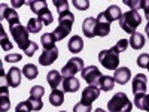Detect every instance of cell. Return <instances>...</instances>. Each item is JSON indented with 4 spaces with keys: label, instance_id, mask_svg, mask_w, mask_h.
I'll list each match as a JSON object with an SVG mask.
<instances>
[{
    "label": "cell",
    "instance_id": "1",
    "mask_svg": "<svg viewBox=\"0 0 149 112\" xmlns=\"http://www.w3.org/2000/svg\"><path fill=\"white\" fill-rule=\"evenodd\" d=\"M142 24V15L137 10H128L125 14H122L119 18V27L125 33H136V29Z\"/></svg>",
    "mask_w": 149,
    "mask_h": 112
},
{
    "label": "cell",
    "instance_id": "2",
    "mask_svg": "<svg viewBox=\"0 0 149 112\" xmlns=\"http://www.w3.org/2000/svg\"><path fill=\"white\" fill-rule=\"evenodd\" d=\"M74 22V15L72 12H66V14L58 15V27L54 30V36L57 41H63L64 37L72 32V26Z\"/></svg>",
    "mask_w": 149,
    "mask_h": 112
},
{
    "label": "cell",
    "instance_id": "3",
    "mask_svg": "<svg viewBox=\"0 0 149 112\" xmlns=\"http://www.w3.org/2000/svg\"><path fill=\"white\" fill-rule=\"evenodd\" d=\"M107 109L109 112H131L133 103L128 100L125 93L119 91L107 102Z\"/></svg>",
    "mask_w": 149,
    "mask_h": 112
},
{
    "label": "cell",
    "instance_id": "4",
    "mask_svg": "<svg viewBox=\"0 0 149 112\" xmlns=\"http://www.w3.org/2000/svg\"><path fill=\"white\" fill-rule=\"evenodd\" d=\"M98 61L103 64L104 69L107 70H116L119 66V54L115 52L113 48L110 49H102L98 52Z\"/></svg>",
    "mask_w": 149,
    "mask_h": 112
},
{
    "label": "cell",
    "instance_id": "5",
    "mask_svg": "<svg viewBox=\"0 0 149 112\" xmlns=\"http://www.w3.org/2000/svg\"><path fill=\"white\" fill-rule=\"evenodd\" d=\"M10 34H12L14 41L17 42V45L22 49V51H27V48L33 43V42L30 41V37H29V30H27V27L21 26V24L10 27Z\"/></svg>",
    "mask_w": 149,
    "mask_h": 112
},
{
    "label": "cell",
    "instance_id": "6",
    "mask_svg": "<svg viewBox=\"0 0 149 112\" xmlns=\"http://www.w3.org/2000/svg\"><path fill=\"white\" fill-rule=\"evenodd\" d=\"M82 70H84V60L79 57H73L61 69V75H63V78H69V76H74L76 73H79Z\"/></svg>",
    "mask_w": 149,
    "mask_h": 112
},
{
    "label": "cell",
    "instance_id": "7",
    "mask_svg": "<svg viewBox=\"0 0 149 112\" xmlns=\"http://www.w3.org/2000/svg\"><path fill=\"white\" fill-rule=\"evenodd\" d=\"M82 76H84V81L88 84V85H98L100 84V79H102V72L98 70L97 66H88V67H84L82 70Z\"/></svg>",
    "mask_w": 149,
    "mask_h": 112
},
{
    "label": "cell",
    "instance_id": "8",
    "mask_svg": "<svg viewBox=\"0 0 149 112\" xmlns=\"http://www.w3.org/2000/svg\"><path fill=\"white\" fill-rule=\"evenodd\" d=\"M98 96H100V88H97L95 85H88L86 88L82 90L81 102L85 105H93V102L97 100Z\"/></svg>",
    "mask_w": 149,
    "mask_h": 112
},
{
    "label": "cell",
    "instance_id": "9",
    "mask_svg": "<svg viewBox=\"0 0 149 112\" xmlns=\"http://www.w3.org/2000/svg\"><path fill=\"white\" fill-rule=\"evenodd\" d=\"M146 88H148V78H146V75L137 73V75L134 76V79H133V87H131L133 94H134V96L145 94V93H146Z\"/></svg>",
    "mask_w": 149,
    "mask_h": 112
},
{
    "label": "cell",
    "instance_id": "10",
    "mask_svg": "<svg viewBox=\"0 0 149 112\" xmlns=\"http://www.w3.org/2000/svg\"><path fill=\"white\" fill-rule=\"evenodd\" d=\"M97 26H95V36L98 37H106L109 33H110V22L104 18L103 12L97 15Z\"/></svg>",
    "mask_w": 149,
    "mask_h": 112
},
{
    "label": "cell",
    "instance_id": "11",
    "mask_svg": "<svg viewBox=\"0 0 149 112\" xmlns=\"http://www.w3.org/2000/svg\"><path fill=\"white\" fill-rule=\"evenodd\" d=\"M2 20H6L10 27L18 26L19 24V17L17 14V10L12 9V8L5 6V3H2Z\"/></svg>",
    "mask_w": 149,
    "mask_h": 112
},
{
    "label": "cell",
    "instance_id": "12",
    "mask_svg": "<svg viewBox=\"0 0 149 112\" xmlns=\"http://www.w3.org/2000/svg\"><path fill=\"white\" fill-rule=\"evenodd\" d=\"M58 58V48H52V49H43V52L39 57V63L42 66H49Z\"/></svg>",
    "mask_w": 149,
    "mask_h": 112
},
{
    "label": "cell",
    "instance_id": "13",
    "mask_svg": "<svg viewBox=\"0 0 149 112\" xmlns=\"http://www.w3.org/2000/svg\"><path fill=\"white\" fill-rule=\"evenodd\" d=\"M21 70L18 69V67H15V66H12L9 70H8V73H6V82H8V85H10L12 88H17V87H19V84H21Z\"/></svg>",
    "mask_w": 149,
    "mask_h": 112
},
{
    "label": "cell",
    "instance_id": "14",
    "mask_svg": "<svg viewBox=\"0 0 149 112\" xmlns=\"http://www.w3.org/2000/svg\"><path fill=\"white\" fill-rule=\"evenodd\" d=\"M95 26H97V20L95 18H85L84 22H82L84 36L88 37V39L95 37Z\"/></svg>",
    "mask_w": 149,
    "mask_h": 112
},
{
    "label": "cell",
    "instance_id": "15",
    "mask_svg": "<svg viewBox=\"0 0 149 112\" xmlns=\"http://www.w3.org/2000/svg\"><path fill=\"white\" fill-rule=\"evenodd\" d=\"M131 78V70L128 67H118L113 73V79L119 85H125Z\"/></svg>",
    "mask_w": 149,
    "mask_h": 112
},
{
    "label": "cell",
    "instance_id": "16",
    "mask_svg": "<svg viewBox=\"0 0 149 112\" xmlns=\"http://www.w3.org/2000/svg\"><path fill=\"white\" fill-rule=\"evenodd\" d=\"M46 81H48L49 87H51L52 90H57L58 85L63 82V75H61V72H58V70H51L46 75Z\"/></svg>",
    "mask_w": 149,
    "mask_h": 112
},
{
    "label": "cell",
    "instance_id": "17",
    "mask_svg": "<svg viewBox=\"0 0 149 112\" xmlns=\"http://www.w3.org/2000/svg\"><path fill=\"white\" fill-rule=\"evenodd\" d=\"M67 48H69V51L72 54H78L81 52L82 49H84V41H82V37L78 36V34H74L70 37V41L67 43Z\"/></svg>",
    "mask_w": 149,
    "mask_h": 112
},
{
    "label": "cell",
    "instance_id": "18",
    "mask_svg": "<svg viewBox=\"0 0 149 112\" xmlns=\"http://www.w3.org/2000/svg\"><path fill=\"white\" fill-rule=\"evenodd\" d=\"M79 81L74 76H69V78H63V91L66 93H76L79 90Z\"/></svg>",
    "mask_w": 149,
    "mask_h": 112
},
{
    "label": "cell",
    "instance_id": "19",
    "mask_svg": "<svg viewBox=\"0 0 149 112\" xmlns=\"http://www.w3.org/2000/svg\"><path fill=\"white\" fill-rule=\"evenodd\" d=\"M103 15H104V18L112 24L113 21H119V18H121V15H122V12H121V9H119V6H115V5H112V6H109L104 12H103Z\"/></svg>",
    "mask_w": 149,
    "mask_h": 112
},
{
    "label": "cell",
    "instance_id": "20",
    "mask_svg": "<svg viewBox=\"0 0 149 112\" xmlns=\"http://www.w3.org/2000/svg\"><path fill=\"white\" fill-rule=\"evenodd\" d=\"M134 105L137 106V109L149 112V94H137L134 96Z\"/></svg>",
    "mask_w": 149,
    "mask_h": 112
},
{
    "label": "cell",
    "instance_id": "21",
    "mask_svg": "<svg viewBox=\"0 0 149 112\" xmlns=\"http://www.w3.org/2000/svg\"><path fill=\"white\" fill-rule=\"evenodd\" d=\"M49 103L52 106H61L64 103V91L63 90H52V93L49 94Z\"/></svg>",
    "mask_w": 149,
    "mask_h": 112
},
{
    "label": "cell",
    "instance_id": "22",
    "mask_svg": "<svg viewBox=\"0 0 149 112\" xmlns=\"http://www.w3.org/2000/svg\"><path fill=\"white\" fill-rule=\"evenodd\" d=\"M128 43H130V46L133 48V49H142L143 46H145V36L143 34H140V33H134V34H131V37H130V41H128Z\"/></svg>",
    "mask_w": 149,
    "mask_h": 112
},
{
    "label": "cell",
    "instance_id": "23",
    "mask_svg": "<svg viewBox=\"0 0 149 112\" xmlns=\"http://www.w3.org/2000/svg\"><path fill=\"white\" fill-rule=\"evenodd\" d=\"M22 75H24L27 79H36L37 75H39V69H37L36 64L29 63V64H26V66L22 67Z\"/></svg>",
    "mask_w": 149,
    "mask_h": 112
},
{
    "label": "cell",
    "instance_id": "24",
    "mask_svg": "<svg viewBox=\"0 0 149 112\" xmlns=\"http://www.w3.org/2000/svg\"><path fill=\"white\" fill-rule=\"evenodd\" d=\"M40 41H42L43 49H52V48H55L57 39H55L54 33H45V34H42V39Z\"/></svg>",
    "mask_w": 149,
    "mask_h": 112
},
{
    "label": "cell",
    "instance_id": "25",
    "mask_svg": "<svg viewBox=\"0 0 149 112\" xmlns=\"http://www.w3.org/2000/svg\"><path fill=\"white\" fill-rule=\"evenodd\" d=\"M113 85H115V79L112 76H107V75H103L100 79V84H98L100 90H103V91H110L113 88Z\"/></svg>",
    "mask_w": 149,
    "mask_h": 112
},
{
    "label": "cell",
    "instance_id": "26",
    "mask_svg": "<svg viewBox=\"0 0 149 112\" xmlns=\"http://www.w3.org/2000/svg\"><path fill=\"white\" fill-rule=\"evenodd\" d=\"M10 109V100L8 96V88H2V94H0V112H8Z\"/></svg>",
    "mask_w": 149,
    "mask_h": 112
},
{
    "label": "cell",
    "instance_id": "27",
    "mask_svg": "<svg viewBox=\"0 0 149 112\" xmlns=\"http://www.w3.org/2000/svg\"><path fill=\"white\" fill-rule=\"evenodd\" d=\"M27 5L30 6L31 12H33V14H36V15H39L43 9L48 8L46 2H43V0H42V2H40V0H31V2H29Z\"/></svg>",
    "mask_w": 149,
    "mask_h": 112
},
{
    "label": "cell",
    "instance_id": "28",
    "mask_svg": "<svg viewBox=\"0 0 149 112\" xmlns=\"http://www.w3.org/2000/svg\"><path fill=\"white\" fill-rule=\"evenodd\" d=\"M43 27V22L39 18H30L27 22V30L29 33H39L40 29Z\"/></svg>",
    "mask_w": 149,
    "mask_h": 112
},
{
    "label": "cell",
    "instance_id": "29",
    "mask_svg": "<svg viewBox=\"0 0 149 112\" xmlns=\"http://www.w3.org/2000/svg\"><path fill=\"white\" fill-rule=\"evenodd\" d=\"M37 18H39L42 22H43V26H49V24H51L52 21H54V17H52V12L49 10L48 8L46 9H43L42 12L39 15H37Z\"/></svg>",
    "mask_w": 149,
    "mask_h": 112
},
{
    "label": "cell",
    "instance_id": "30",
    "mask_svg": "<svg viewBox=\"0 0 149 112\" xmlns=\"http://www.w3.org/2000/svg\"><path fill=\"white\" fill-rule=\"evenodd\" d=\"M27 103H29L30 109H31V111H34V112L40 111V109L43 108V103H42V100H40V99H37V97H33V96H30V97H29Z\"/></svg>",
    "mask_w": 149,
    "mask_h": 112
},
{
    "label": "cell",
    "instance_id": "31",
    "mask_svg": "<svg viewBox=\"0 0 149 112\" xmlns=\"http://www.w3.org/2000/svg\"><path fill=\"white\" fill-rule=\"evenodd\" d=\"M122 3L127 5V6H130L131 10H137V12H139V9H143L145 0H122Z\"/></svg>",
    "mask_w": 149,
    "mask_h": 112
},
{
    "label": "cell",
    "instance_id": "32",
    "mask_svg": "<svg viewBox=\"0 0 149 112\" xmlns=\"http://www.w3.org/2000/svg\"><path fill=\"white\" fill-rule=\"evenodd\" d=\"M0 42H2V49L3 51H10L12 49V43L9 42V39H8V36H6L3 29H0Z\"/></svg>",
    "mask_w": 149,
    "mask_h": 112
},
{
    "label": "cell",
    "instance_id": "33",
    "mask_svg": "<svg viewBox=\"0 0 149 112\" xmlns=\"http://www.w3.org/2000/svg\"><path fill=\"white\" fill-rule=\"evenodd\" d=\"M54 5H55V8L58 10V15L69 12V3L66 2V0H54Z\"/></svg>",
    "mask_w": 149,
    "mask_h": 112
},
{
    "label": "cell",
    "instance_id": "34",
    "mask_svg": "<svg viewBox=\"0 0 149 112\" xmlns=\"http://www.w3.org/2000/svg\"><path fill=\"white\" fill-rule=\"evenodd\" d=\"M128 45H130V43H128L127 39H119V41L116 42V45H115V46H112V48L115 49V52L121 54V52H125V49H127Z\"/></svg>",
    "mask_w": 149,
    "mask_h": 112
},
{
    "label": "cell",
    "instance_id": "35",
    "mask_svg": "<svg viewBox=\"0 0 149 112\" xmlns=\"http://www.w3.org/2000/svg\"><path fill=\"white\" fill-rule=\"evenodd\" d=\"M43 94H45V88H43L42 85H34V87H31V90H30V96L37 97V99H42V97H43Z\"/></svg>",
    "mask_w": 149,
    "mask_h": 112
},
{
    "label": "cell",
    "instance_id": "36",
    "mask_svg": "<svg viewBox=\"0 0 149 112\" xmlns=\"http://www.w3.org/2000/svg\"><path fill=\"white\" fill-rule=\"evenodd\" d=\"M148 64H149V54H146V52L140 54V55L137 57V66L142 67V69H146Z\"/></svg>",
    "mask_w": 149,
    "mask_h": 112
},
{
    "label": "cell",
    "instance_id": "37",
    "mask_svg": "<svg viewBox=\"0 0 149 112\" xmlns=\"http://www.w3.org/2000/svg\"><path fill=\"white\" fill-rule=\"evenodd\" d=\"M72 5L79 10H85V9L90 8V0H73Z\"/></svg>",
    "mask_w": 149,
    "mask_h": 112
},
{
    "label": "cell",
    "instance_id": "38",
    "mask_svg": "<svg viewBox=\"0 0 149 112\" xmlns=\"http://www.w3.org/2000/svg\"><path fill=\"white\" fill-rule=\"evenodd\" d=\"M91 111H93L91 105H85L82 102H79V103H76L73 106V112H91Z\"/></svg>",
    "mask_w": 149,
    "mask_h": 112
},
{
    "label": "cell",
    "instance_id": "39",
    "mask_svg": "<svg viewBox=\"0 0 149 112\" xmlns=\"http://www.w3.org/2000/svg\"><path fill=\"white\" fill-rule=\"evenodd\" d=\"M21 58H22L21 54H8L5 57V61H6V63H18Z\"/></svg>",
    "mask_w": 149,
    "mask_h": 112
},
{
    "label": "cell",
    "instance_id": "40",
    "mask_svg": "<svg viewBox=\"0 0 149 112\" xmlns=\"http://www.w3.org/2000/svg\"><path fill=\"white\" fill-rule=\"evenodd\" d=\"M30 111H31V109H30V106H29L27 100H26V102L18 103V105H17V109H15V112H30Z\"/></svg>",
    "mask_w": 149,
    "mask_h": 112
},
{
    "label": "cell",
    "instance_id": "41",
    "mask_svg": "<svg viewBox=\"0 0 149 112\" xmlns=\"http://www.w3.org/2000/svg\"><path fill=\"white\" fill-rule=\"evenodd\" d=\"M36 51H37V43H36V42H33V43H31V45L27 48V51H24V52H26V55L31 57V55H33Z\"/></svg>",
    "mask_w": 149,
    "mask_h": 112
},
{
    "label": "cell",
    "instance_id": "42",
    "mask_svg": "<svg viewBox=\"0 0 149 112\" xmlns=\"http://www.w3.org/2000/svg\"><path fill=\"white\" fill-rule=\"evenodd\" d=\"M143 10H145V18H146L148 22H149V0H145V3H143Z\"/></svg>",
    "mask_w": 149,
    "mask_h": 112
},
{
    "label": "cell",
    "instance_id": "43",
    "mask_svg": "<svg viewBox=\"0 0 149 112\" xmlns=\"http://www.w3.org/2000/svg\"><path fill=\"white\" fill-rule=\"evenodd\" d=\"M12 5H14L15 8H19L22 5V2H17V0H12Z\"/></svg>",
    "mask_w": 149,
    "mask_h": 112
},
{
    "label": "cell",
    "instance_id": "44",
    "mask_svg": "<svg viewBox=\"0 0 149 112\" xmlns=\"http://www.w3.org/2000/svg\"><path fill=\"white\" fill-rule=\"evenodd\" d=\"M145 32H146V34H148V37H149V22L146 24V27H145Z\"/></svg>",
    "mask_w": 149,
    "mask_h": 112
},
{
    "label": "cell",
    "instance_id": "45",
    "mask_svg": "<svg viewBox=\"0 0 149 112\" xmlns=\"http://www.w3.org/2000/svg\"><path fill=\"white\" fill-rule=\"evenodd\" d=\"M94 112H106V111H104V109H102V108H97Z\"/></svg>",
    "mask_w": 149,
    "mask_h": 112
},
{
    "label": "cell",
    "instance_id": "46",
    "mask_svg": "<svg viewBox=\"0 0 149 112\" xmlns=\"http://www.w3.org/2000/svg\"><path fill=\"white\" fill-rule=\"evenodd\" d=\"M146 69H148V70H149V64H148V67H146Z\"/></svg>",
    "mask_w": 149,
    "mask_h": 112
},
{
    "label": "cell",
    "instance_id": "47",
    "mask_svg": "<svg viewBox=\"0 0 149 112\" xmlns=\"http://www.w3.org/2000/svg\"><path fill=\"white\" fill-rule=\"evenodd\" d=\"M60 112H66V111H60Z\"/></svg>",
    "mask_w": 149,
    "mask_h": 112
}]
</instances>
